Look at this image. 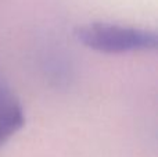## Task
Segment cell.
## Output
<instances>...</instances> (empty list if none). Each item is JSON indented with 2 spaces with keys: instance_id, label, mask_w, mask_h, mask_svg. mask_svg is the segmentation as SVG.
Listing matches in <instances>:
<instances>
[{
  "instance_id": "1",
  "label": "cell",
  "mask_w": 158,
  "mask_h": 157,
  "mask_svg": "<svg viewBox=\"0 0 158 157\" xmlns=\"http://www.w3.org/2000/svg\"><path fill=\"white\" fill-rule=\"evenodd\" d=\"M74 36L87 49L107 54L153 52L158 47V38L154 31L108 22H90L77 27Z\"/></svg>"
},
{
  "instance_id": "2",
  "label": "cell",
  "mask_w": 158,
  "mask_h": 157,
  "mask_svg": "<svg viewBox=\"0 0 158 157\" xmlns=\"http://www.w3.org/2000/svg\"><path fill=\"white\" fill-rule=\"evenodd\" d=\"M24 125V108L0 77V149Z\"/></svg>"
}]
</instances>
